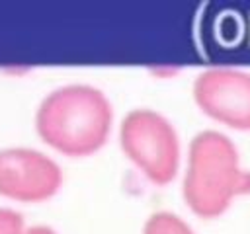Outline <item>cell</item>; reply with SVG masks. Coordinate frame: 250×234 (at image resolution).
Here are the masks:
<instances>
[{
    "label": "cell",
    "mask_w": 250,
    "mask_h": 234,
    "mask_svg": "<svg viewBox=\"0 0 250 234\" xmlns=\"http://www.w3.org/2000/svg\"><path fill=\"white\" fill-rule=\"evenodd\" d=\"M143 234H195V232L178 214L170 211H158L145 220Z\"/></svg>",
    "instance_id": "obj_6"
},
{
    "label": "cell",
    "mask_w": 250,
    "mask_h": 234,
    "mask_svg": "<svg viewBox=\"0 0 250 234\" xmlns=\"http://www.w3.org/2000/svg\"><path fill=\"white\" fill-rule=\"evenodd\" d=\"M62 185L61 166L45 152L27 146L0 148V197L16 203H43Z\"/></svg>",
    "instance_id": "obj_4"
},
{
    "label": "cell",
    "mask_w": 250,
    "mask_h": 234,
    "mask_svg": "<svg viewBox=\"0 0 250 234\" xmlns=\"http://www.w3.org/2000/svg\"><path fill=\"white\" fill-rule=\"evenodd\" d=\"M195 105L213 121L250 133V72L238 68H207L193 82Z\"/></svg>",
    "instance_id": "obj_5"
},
{
    "label": "cell",
    "mask_w": 250,
    "mask_h": 234,
    "mask_svg": "<svg viewBox=\"0 0 250 234\" xmlns=\"http://www.w3.org/2000/svg\"><path fill=\"white\" fill-rule=\"evenodd\" d=\"M25 234H57V232L47 224H33V226H27Z\"/></svg>",
    "instance_id": "obj_8"
},
{
    "label": "cell",
    "mask_w": 250,
    "mask_h": 234,
    "mask_svg": "<svg viewBox=\"0 0 250 234\" xmlns=\"http://www.w3.org/2000/svg\"><path fill=\"white\" fill-rule=\"evenodd\" d=\"M119 144L127 160L154 185L176 179L182 144L174 125L154 109H133L119 125Z\"/></svg>",
    "instance_id": "obj_3"
},
{
    "label": "cell",
    "mask_w": 250,
    "mask_h": 234,
    "mask_svg": "<svg viewBox=\"0 0 250 234\" xmlns=\"http://www.w3.org/2000/svg\"><path fill=\"white\" fill-rule=\"evenodd\" d=\"M25 220L18 211L0 207V234H25Z\"/></svg>",
    "instance_id": "obj_7"
},
{
    "label": "cell",
    "mask_w": 250,
    "mask_h": 234,
    "mask_svg": "<svg viewBox=\"0 0 250 234\" xmlns=\"http://www.w3.org/2000/svg\"><path fill=\"white\" fill-rule=\"evenodd\" d=\"M113 127L109 98L90 84H66L49 92L35 111L37 136L55 152L86 158L100 152Z\"/></svg>",
    "instance_id": "obj_1"
},
{
    "label": "cell",
    "mask_w": 250,
    "mask_h": 234,
    "mask_svg": "<svg viewBox=\"0 0 250 234\" xmlns=\"http://www.w3.org/2000/svg\"><path fill=\"white\" fill-rule=\"evenodd\" d=\"M250 193V170L240 166L234 142L219 131L197 133L188 148L182 195L199 218H217Z\"/></svg>",
    "instance_id": "obj_2"
}]
</instances>
